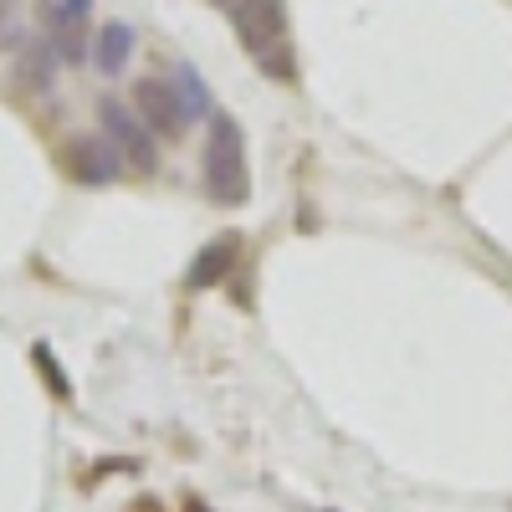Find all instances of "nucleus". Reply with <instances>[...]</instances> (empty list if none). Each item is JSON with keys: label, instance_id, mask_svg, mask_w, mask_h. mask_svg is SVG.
Wrapping results in <instances>:
<instances>
[{"label": "nucleus", "instance_id": "1", "mask_svg": "<svg viewBox=\"0 0 512 512\" xmlns=\"http://www.w3.org/2000/svg\"><path fill=\"white\" fill-rule=\"evenodd\" d=\"M200 185L216 205H246L251 200V169H246V134L241 123L216 113L200 139Z\"/></svg>", "mask_w": 512, "mask_h": 512}, {"label": "nucleus", "instance_id": "2", "mask_svg": "<svg viewBox=\"0 0 512 512\" xmlns=\"http://www.w3.org/2000/svg\"><path fill=\"white\" fill-rule=\"evenodd\" d=\"M231 26L236 41L251 52V62L277 82L297 77V52L287 41V6L282 0H231Z\"/></svg>", "mask_w": 512, "mask_h": 512}, {"label": "nucleus", "instance_id": "3", "mask_svg": "<svg viewBox=\"0 0 512 512\" xmlns=\"http://www.w3.org/2000/svg\"><path fill=\"white\" fill-rule=\"evenodd\" d=\"M98 123H103V139L118 149V159L134 169V175H154L159 169V139L149 134V123L134 113V103L98 98Z\"/></svg>", "mask_w": 512, "mask_h": 512}, {"label": "nucleus", "instance_id": "4", "mask_svg": "<svg viewBox=\"0 0 512 512\" xmlns=\"http://www.w3.org/2000/svg\"><path fill=\"white\" fill-rule=\"evenodd\" d=\"M88 21H93V0H47L41 6V26H47V41L57 47L62 67H82L93 57Z\"/></svg>", "mask_w": 512, "mask_h": 512}, {"label": "nucleus", "instance_id": "5", "mask_svg": "<svg viewBox=\"0 0 512 512\" xmlns=\"http://www.w3.org/2000/svg\"><path fill=\"white\" fill-rule=\"evenodd\" d=\"M128 103H134V113L149 123V134H154V139H164V144H180V139L190 134V113L180 108L175 88H169V77H144Z\"/></svg>", "mask_w": 512, "mask_h": 512}, {"label": "nucleus", "instance_id": "6", "mask_svg": "<svg viewBox=\"0 0 512 512\" xmlns=\"http://www.w3.org/2000/svg\"><path fill=\"white\" fill-rule=\"evenodd\" d=\"M62 164H67L72 185H82V190H108L118 180V169H123L118 149L103 134H72L67 149H62Z\"/></svg>", "mask_w": 512, "mask_h": 512}, {"label": "nucleus", "instance_id": "7", "mask_svg": "<svg viewBox=\"0 0 512 512\" xmlns=\"http://www.w3.org/2000/svg\"><path fill=\"white\" fill-rule=\"evenodd\" d=\"M236 262H241V236H216V241H205V246L195 251L190 272H185V287H195V292L221 287V282L236 272Z\"/></svg>", "mask_w": 512, "mask_h": 512}, {"label": "nucleus", "instance_id": "8", "mask_svg": "<svg viewBox=\"0 0 512 512\" xmlns=\"http://www.w3.org/2000/svg\"><path fill=\"white\" fill-rule=\"evenodd\" d=\"M134 47H139L134 26H128V21H103L98 36H93V57H88V62H93L103 77H118L128 62H134Z\"/></svg>", "mask_w": 512, "mask_h": 512}, {"label": "nucleus", "instance_id": "9", "mask_svg": "<svg viewBox=\"0 0 512 512\" xmlns=\"http://www.w3.org/2000/svg\"><path fill=\"white\" fill-rule=\"evenodd\" d=\"M169 88H175V98H180V108L190 113V123H195V118H205V123L216 118V93H210V82H205L190 62H180V57L169 62Z\"/></svg>", "mask_w": 512, "mask_h": 512}, {"label": "nucleus", "instance_id": "10", "mask_svg": "<svg viewBox=\"0 0 512 512\" xmlns=\"http://www.w3.org/2000/svg\"><path fill=\"white\" fill-rule=\"evenodd\" d=\"M57 72H62V57H57V47H52L47 36L31 41V47H21V67H16V77L26 82L31 93H52Z\"/></svg>", "mask_w": 512, "mask_h": 512}, {"label": "nucleus", "instance_id": "11", "mask_svg": "<svg viewBox=\"0 0 512 512\" xmlns=\"http://www.w3.org/2000/svg\"><path fill=\"white\" fill-rule=\"evenodd\" d=\"M26 41V11L21 0H0V52H11Z\"/></svg>", "mask_w": 512, "mask_h": 512}]
</instances>
